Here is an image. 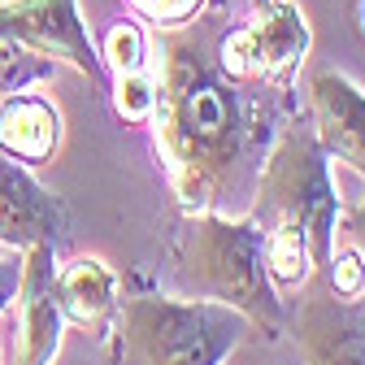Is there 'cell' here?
<instances>
[{"label":"cell","mask_w":365,"mask_h":365,"mask_svg":"<svg viewBox=\"0 0 365 365\" xmlns=\"http://www.w3.org/2000/svg\"><path fill=\"white\" fill-rule=\"evenodd\" d=\"M153 135L165 178L187 213H213L235 192L248 126L240 113L235 83L200 57L187 35L165 31L153 57Z\"/></svg>","instance_id":"obj_1"},{"label":"cell","mask_w":365,"mask_h":365,"mask_svg":"<svg viewBox=\"0 0 365 365\" xmlns=\"http://www.w3.org/2000/svg\"><path fill=\"white\" fill-rule=\"evenodd\" d=\"M265 231V269L279 292H300L335 252L339 192L331 161L304 126H287L257 174L248 213Z\"/></svg>","instance_id":"obj_2"},{"label":"cell","mask_w":365,"mask_h":365,"mask_svg":"<svg viewBox=\"0 0 365 365\" xmlns=\"http://www.w3.org/2000/svg\"><path fill=\"white\" fill-rule=\"evenodd\" d=\"M178 279L192 296L244 313L265 335L283 331V300L265 269V231L252 217L187 213L178 244Z\"/></svg>","instance_id":"obj_3"},{"label":"cell","mask_w":365,"mask_h":365,"mask_svg":"<svg viewBox=\"0 0 365 365\" xmlns=\"http://www.w3.org/2000/svg\"><path fill=\"white\" fill-rule=\"evenodd\" d=\"M244 331V313L200 296H126L109 327L118 365H222Z\"/></svg>","instance_id":"obj_4"},{"label":"cell","mask_w":365,"mask_h":365,"mask_svg":"<svg viewBox=\"0 0 365 365\" xmlns=\"http://www.w3.org/2000/svg\"><path fill=\"white\" fill-rule=\"evenodd\" d=\"M313 48L296 0H248V18L217 39V70L231 83H287Z\"/></svg>","instance_id":"obj_5"},{"label":"cell","mask_w":365,"mask_h":365,"mask_svg":"<svg viewBox=\"0 0 365 365\" xmlns=\"http://www.w3.org/2000/svg\"><path fill=\"white\" fill-rule=\"evenodd\" d=\"M0 43L43 66H70L96 87H109L101 48L78 18V0H0Z\"/></svg>","instance_id":"obj_6"},{"label":"cell","mask_w":365,"mask_h":365,"mask_svg":"<svg viewBox=\"0 0 365 365\" xmlns=\"http://www.w3.org/2000/svg\"><path fill=\"white\" fill-rule=\"evenodd\" d=\"M70 240V209L31 174V165L0 153V244L5 248H61Z\"/></svg>","instance_id":"obj_7"},{"label":"cell","mask_w":365,"mask_h":365,"mask_svg":"<svg viewBox=\"0 0 365 365\" xmlns=\"http://www.w3.org/2000/svg\"><path fill=\"white\" fill-rule=\"evenodd\" d=\"M57 248L22 252V287H18V348L14 365H53L66 335V313L57 304Z\"/></svg>","instance_id":"obj_8"},{"label":"cell","mask_w":365,"mask_h":365,"mask_svg":"<svg viewBox=\"0 0 365 365\" xmlns=\"http://www.w3.org/2000/svg\"><path fill=\"white\" fill-rule=\"evenodd\" d=\"M309 118L322 153L365 174V91L348 74L322 70L309 78Z\"/></svg>","instance_id":"obj_9"},{"label":"cell","mask_w":365,"mask_h":365,"mask_svg":"<svg viewBox=\"0 0 365 365\" xmlns=\"http://www.w3.org/2000/svg\"><path fill=\"white\" fill-rule=\"evenodd\" d=\"M296 344L304 365H365V322L352 300L331 287L317 292L296 313Z\"/></svg>","instance_id":"obj_10"},{"label":"cell","mask_w":365,"mask_h":365,"mask_svg":"<svg viewBox=\"0 0 365 365\" xmlns=\"http://www.w3.org/2000/svg\"><path fill=\"white\" fill-rule=\"evenodd\" d=\"M101 61L109 74L113 109L122 122H148L153 118V53L135 22H113L101 43Z\"/></svg>","instance_id":"obj_11"},{"label":"cell","mask_w":365,"mask_h":365,"mask_svg":"<svg viewBox=\"0 0 365 365\" xmlns=\"http://www.w3.org/2000/svg\"><path fill=\"white\" fill-rule=\"evenodd\" d=\"M57 304L66 313V322L91 331V335H109L113 317H118V269L105 257H74L57 269Z\"/></svg>","instance_id":"obj_12"},{"label":"cell","mask_w":365,"mask_h":365,"mask_svg":"<svg viewBox=\"0 0 365 365\" xmlns=\"http://www.w3.org/2000/svg\"><path fill=\"white\" fill-rule=\"evenodd\" d=\"M61 144V118L57 109L35 96V91H14L0 105V153L22 161V165H43Z\"/></svg>","instance_id":"obj_13"},{"label":"cell","mask_w":365,"mask_h":365,"mask_svg":"<svg viewBox=\"0 0 365 365\" xmlns=\"http://www.w3.org/2000/svg\"><path fill=\"white\" fill-rule=\"evenodd\" d=\"M327 274H331V292L339 300H361L365 296V257H361L356 244L335 248L331 261H327Z\"/></svg>","instance_id":"obj_14"},{"label":"cell","mask_w":365,"mask_h":365,"mask_svg":"<svg viewBox=\"0 0 365 365\" xmlns=\"http://www.w3.org/2000/svg\"><path fill=\"white\" fill-rule=\"evenodd\" d=\"M126 5L144 22H153L157 31H182L205 9V0H126Z\"/></svg>","instance_id":"obj_15"},{"label":"cell","mask_w":365,"mask_h":365,"mask_svg":"<svg viewBox=\"0 0 365 365\" xmlns=\"http://www.w3.org/2000/svg\"><path fill=\"white\" fill-rule=\"evenodd\" d=\"M18 287H22V261L0 257V313L18 300Z\"/></svg>","instance_id":"obj_16"},{"label":"cell","mask_w":365,"mask_h":365,"mask_svg":"<svg viewBox=\"0 0 365 365\" xmlns=\"http://www.w3.org/2000/svg\"><path fill=\"white\" fill-rule=\"evenodd\" d=\"M348 235H352V244H356L361 257H365V196L348 209Z\"/></svg>","instance_id":"obj_17"},{"label":"cell","mask_w":365,"mask_h":365,"mask_svg":"<svg viewBox=\"0 0 365 365\" xmlns=\"http://www.w3.org/2000/svg\"><path fill=\"white\" fill-rule=\"evenodd\" d=\"M356 22H361V35H365V0H361V9H356Z\"/></svg>","instance_id":"obj_18"},{"label":"cell","mask_w":365,"mask_h":365,"mask_svg":"<svg viewBox=\"0 0 365 365\" xmlns=\"http://www.w3.org/2000/svg\"><path fill=\"white\" fill-rule=\"evenodd\" d=\"M361 322H365V309H361Z\"/></svg>","instance_id":"obj_19"}]
</instances>
